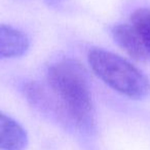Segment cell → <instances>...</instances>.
<instances>
[{
    "mask_svg": "<svg viewBox=\"0 0 150 150\" xmlns=\"http://www.w3.org/2000/svg\"><path fill=\"white\" fill-rule=\"evenodd\" d=\"M45 75L46 84L59 104L61 122L92 131L96 125V109L83 65L73 58H61L47 67Z\"/></svg>",
    "mask_w": 150,
    "mask_h": 150,
    "instance_id": "obj_1",
    "label": "cell"
},
{
    "mask_svg": "<svg viewBox=\"0 0 150 150\" xmlns=\"http://www.w3.org/2000/svg\"><path fill=\"white\" fill-rule=\"evenodd\" d=\"M88 62L97 77L118 94L133 100L150 96L147 75L123 57L102 47H91Z\"/></svg>",
    "mask_w": 150,
    "mask_h": 150,
    "instance_id": "obj_2",
    "label": "cell"
},
{
    "mask_svg": "<svg viewBox=\"0 0 150 150\" xmlns=\"http://www.w3.org/2000/svg\"><path fill=\"white\" fill-rule=\"evenodd\" d=\"M31 40L25 31L8 24H0V61L18 59L30 50Z\"/></svg>",
    "mask_w": 150,
    "mask_h": 150,
    "instance_id": "obj_3",
    "label": "cell"
},
{
    "mask_svg": "<svg viewBox=\"0 0 150 150\" xmlns=\"http://www.w3.org/2000/svg\"><path fill=\"white\" fill-rule=\"evenodd\" d=\"M115 43L133 60L143 63L149 60L141 36L131 23L114 25L110 30Z\"/></svg>",
    "mask_w": 150,
    "mask_h": 150,
    "instance_id": "obj_4",
    "label": "cell"
},
{
    "mask_svg": "<svg viewBox=\"0 0 150 150\" xmlns=\"http://www.w3.org/2000/svg\"><path fill=\"white\" fill-rule=\"evenodd\" d=\"M27 144L28 135L23 125L0 111V150H24Z\"/></svg>",
    "mask_w": 150,
    "mask_h": 150,
    "instance_id": "obj_5",
    "label": "cell"
},
{
    "mask_svg": "<svg viewBox=\"0 0 150 150\" xmlns=\"http://www.w3.org/2000/svg\"><path fill=\"white\" fill-rule=\"evenodd\" d=\"M129 23L141 36L150 59V7L136 8L129 16Z\"/></svg>",
    "mask_w": 150,
    "mask_h": 150,
    "instance_id": "obj_6",
    "label": "cell"
},
{
    "mask_svg": "<svg viewBox=\"0 0 150 150\" xmlns=\"http://www.w3.org/2000/svg\"><path fill=\"white\" fill-rule=\"evenodd\" d=\"M44 2L48 5L52 6V8H64L65 5L68 3V0H43Z\"/></svg>",
    "mask_w": 150,
    "mask_h": 150,
    "instance_id": "obj_7",
    "label": "cell"
}]
</instances>
